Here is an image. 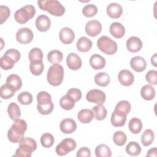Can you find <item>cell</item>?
<instances>
[{
  "label": "cell",
  "mask_w": 157,
  "mask_h": 157,
  "mask_svg": "<svg viewBox=\"0 0 157 157\" xmlns=\"http://www.w3.org/2000/svg\"><path fill=\"white\" fill-rule=\"evenodd\" d=\"M27 129V124L23 119H17L11 126L7 132V138L12 143H20L24 138Z\"/></svg>",
  "instance_id": "1"
},
{
  "label": "cell",
  "mask_w": 157,
  "mask_h": 157,
  "mask_svg": "<svg viewBox=\"0 0 157 157\" xmlns=\"http://www.w3.org/2000/svg\"><path fill=\"white\" fill-rule=\"evenodd\" d=\"M110 34L117 39H120L123 37L125 33V28L124 26L119 22L112 23L109 28Z\"/></svg>",
  "instance_id": "21"
},
{
  "label": "cell",
  "mask_w": 157,
  "mask_h": 157,
  "mask_svg": "<svg viewBox=\"0 0 157 157\" xmlns=\"http://www.w3.org/2000/svg\"><path fill=\"white\" fill-rule=\"evenodd\" d=\"M6 83L12 86L17 91L19 90L22 86L21 78L17 74H11L6 79Z\"/></svg>",
  "instance_id": "24"
},
{
  "label": "cell",
  "mask_w": 157,
  "mask_h": 157,
  "mask_svg": "<svg viewBox=\"0 0 157 157\" xmlns=\"http://www.w3.org/2000/svg\"><path fill=\"white\" fill-rule=\"evenodd\" d=\"M92 110L93 112L95 118L97 120L101 121L104 120L107 116V110L105 107L102 105H98L93 107Z\"/></svg>",
  "instance_id": "32"
},
{
  "label": "cell",
  "mask_w": 157,
  "mask_h": 157,
  "mask_svg": "<svg viewBox=\"0 0 157 157\" xmlns=\"http://www.w3.org/2000/svg\"><path fill=\"white\" fill-rule=\"evenodd\" d=\"M107 15L112 18H118L123 13V9L120 4L113 2L109 4L106 8Z\"/></svg>",
  "instance_id": "17"
},
{
  "label": "cell",
  "mask_w": 157,
  "mask_h": 157,
  "mask_svg": "<svg viewBox=\"0 0 157 157\" xmlns=\"http://www.w3.org/2000/svg\"><path fill=\"white\" fill-rule=\"evenodd\" d=\"M67 94L71 97L75 102L78 101L82 98V92L78 88H73L69 89L67 92Z\"/></svg>",
  "instance_id": "47"
},
{
  "label": "cell",
  "mask_w": 157,
  "mask_h": 157,
  "mask_svg": "<svg viewBox=\"0 0 157 157\" xmlns=\"http://www.w3.org/2000/svg\"><path fill=\"white\" fill-rule=\"evenodd\" d=\"M90 64L94 70L101 69L105 66V59L100 55L94 54L90 58Z\"/></svg>",
  "instance_id": "19"
},
{
  "label": "cell",
  "mask_w": 157,
  "mask_h": 157,
  "mask_svg": "<svg viewBox=\"0 0 157 157\" xmlns=\"http://www.w3.org/2000/svg\"><path fill=\"white\" fill-rule=\"evenodd\" d=\"M129 131L133 134L139 133L142 129V123L137 118H132L130 120L128 124Z\"/></svg>",
  "instance_id": "30"
},
{
  "label": "cell",
  "mask_w": 157,
  "mask_h": 157,
  "mask_svg": "<svg viewBox=\"0 0 157 157\" xmlns=\"http://www.w3.org/2000/svg\"><path fill=\"white\" fill-rule=\"evenodd\" d=\"M130 66L132 69L138 72L144 71L147 67V63L145 59L141 56L133 57L130 61Z\"/></svg>",
  "instance_id": "18"
},
{
  "label": "cell",
  "mask_w": 157,
  "mask_h": 157,
  "mask_svg": "<svg viewBox=\"0 0 157 157\" xmlns=\"http://www.w3.org/2000/svg\"><path fill=\"white\" fill-rule=\"evenodd\" d=\"M92 45L93 44L91 40L86 37H80L76 44L77 50L81 52H88L91 49Z\"/></svg>",
  "instance_id": "23"
},
{
  "label": "cell",
  "mask_w": 157,
  "mask_h": 157,
  "mask_svg": "<svg viewBox=\"0 0 157 157\" xmlns=\"http://www.w3.org/2000/svg\"><path fill=\"white\" fill-rule=\"evenodd\" d=\"M36 26L37 29L41 32H45L49 29L51 21L48 17L45 15H40L36 20Z\"/></svg>",
  "instance_id": "16"
},
{
  "label": "cell",
  "mask_w": 157,
  "mask_h": 157,
  "mask_svg": "<svg viewBox=\"0 0 157 157\" xmlns=\"http://www.w3.org/2000/svg\"><path fill=\"white\" fill-rule=\"evenodd\" d=\"M37 148L36 140L31 137H25L20 142L18 148L16 150L13 156L15 157H30L32 153Z\"/></svg>",
  "instance_id": "3"
},
{
  "label": "cell",
  "mask_w": 157,
  "mask_h": 157,
  "mask_svg": "<svg viewBox=\"0 0 157 157\" xmlns=\"http://www.w3.org/2000/svg\"><path fill=\"white\" fill-rule=\"evenodd\" d=\"M60 130L64 134H71L77 129V124L72 118H65L59 124Z\"/></svg>",
  "instance_id": "14"
},
{
  "label": "cell",
  "mask_w": 157,
  "mask_h": 157,
  "mask_svg": "<svg viewBox=\"0 0 157 157\" xmlns=\"http://www.w3.org/2000/svg\"><path fill=\"white\" fill-rule=\"evenodd\" d=\"M109 75L104 72H99L94 76V82L100 86H106L110 83Z\"/></svg>",
  "instance_id": "26"
},
{
  "label": "cell",
  "mask_w": 157,
  "mask_h": 157,
  "mask_svg": "<svg viewBox=\"0 0 157 157\" xmlns=\"http://www.w3.org/2000/svg\"><path fill=\"white\" fill-rule=\"evenodd\" d=\"M66 64L70 69L77 71L81 67L82 62L78 55L75 53H71L67 56Z\"/></svg>",
  "instance_id": "12"
},
{
  "label": "cell",
  "mask_w": 157,
  "mask_h": 157,
  "mask_svg": "<svg viewBox=\"0 0 157 157\" xmlns=\"http://www.w3.org/2000/svg\"><path fill=\"white\" fill-rule=\"evenodd\" d=\"M76 156L77 157H81V156L90 157L91 156V151L88 147H82L77 151Z\"/></svg>",
  "instance_id": "50"
},
{
  "label": "cell",
  "mask_w": 157,
  "mask_h": 157,
  "mask_svg": "<svg viewBox=\"0 0 157 157\" xmlns=\"http://www.w3.org/2000/svg\"><path fill=\"white\" fill-rule=\"evenodd\" d=\"M142 40L136 36L130 37L126 41V47L129 52L135 53L139 52L142 47Z\"/></svg>",
  "instance_id": "15"
},
{
  "label": "cell",
  "mask_w": 157,
  "mask_h": 157,
  "mask_svg": "<svg viewBox=\"0 0 157 157\" xmlns=\"http://www.w3.org/2000/svg\"><path fill=\"white\" fill-rule=\"evenodd\" d=\"M155 88L151 85H145L140 90V94L142 98L147 101L152 100L155 96Z\"/></svg>",
  "instance_id": "25"
},
{
  "label": "cell",
  "mask_w": 157,
  "mask_h": 157,
  "mask_svg": "<svg viewBox=\"0 0 157 157\" xmlns=\"http://www.w3.org/2000/svg\"><path fill=\"white\" fill-rule=\"evenodd\" d=\"M43 53L39 48H33L29 52V59L30 62L40 61L43 59Z\"/></svg>",
  "instance_id": "38"
},
{
  "label": "cell",
  "mask_w": 157,
  "mask_h": 157,
  "mask_svg": "<svg viewBox=\"0 0 157 157\" xmlns=\"http://www.w3.org/2000/svg\"><path fill=\"white\" fill-rule=\"evenodd\" d=\"M119 82L123 86H128L131 85L134 80L133 74L129 70L123 69L120 71L118 75Z\"/></svg>",
  "instance_id": "11"
},
{
  "label": "cell",
  "mask_w": 157,
  "mask_h": 157,
  "mask_svg": "<svg viewBox=\"0 0 157 157\" xmlns=\"http://www.w3.org/2000/svg\"><path fill=\"white\" fill-rule=\"evenodd\" d=\"M39 8L52 15L61 17L65 12V8L56 0H43L37 1Z\"/></svg>",
  "instance_id": "2"
},
{
  "label": "cell",
  "mask_w": 157,
  "mask_h": 157,
  "mask_svg": "<svg viewBox=\"0 0 157 157\" xmlns=\"http://www.w3.org/2000/svg\"><path fill=\"white\" fill-rule=\"evenodd\" d=\"M113 140L117 145L123 146L126 142L127 137L124 132L121 131H116L113 136Z\"/></svg>",
  "instance_id": "39"
},
{
  "label": "cell",
  "mask_w": 157,
  "mask_h": 157,
  "mask_svg": "<svg viewBox=\"0 0 157 157\" xmlns=\"http://www.w3.org/2000/svg\"><path fill=\"white\" fill-rule=\"evenodd\" d=\"M157 155V150L156 148H153L150 149L147 153V156H155L156 157Z\"/></svg>",
  "instance_id": "51"
},
{
  "label": "cell",
  "mask_w": 157,
  "mask_h": 157,
  "mask_svg": "<svg viewBox=\"0 0 157 157\" xmlns=\"http://www.w3.org/2000/svg\"><path fill=\"white\" fill-rule=\"evenodd\" d=\"M98 12L97 7L93 4H87L82 9V13L86 17H94Z\"/></svg>",
  "instance_id": "44"
},
{
  "label": "cell",
  "mask_w": 157,
  "mask_h": 157,
  "mask_svg": "<svg viewBox=\"0 0 157 157\" xmlns=\"http://www.w3.org/2000/svg\"><path fill=\"white\" fill-rule=\"evenodd\" d=\"M97 46L101 52L108 55L115 54L118 49L117 43L106 36H103L98 40Z\"/></svg>",
  "instance_id": "6"
},
{
  "label": "cell",
  "mask_w": 157,
  "mask_h": 157,
  "mask_svg": "<svg viewBox=\"0 0 157 157\" xmlns=\"http://www.w3.org/2000/svg\"><path fill=\"white\" fill-rule=\"evenodd\" d=\"M94 117L93 112L90 109H82L77 114V118L82 123H89Z\"/></svg>",
  "instance_id": "22"
},
{
  "label": "cell",
  "mask_w": 157,
  "mask_h": 157,
  "mask_svg": "<svg viewBox=\"0 0 157 157\" xmlns=\"http://www.w3.org/2000/svg\"><path fill=\"white\" fill-rule=\"evenodd\" d=\"M0 13H1V24H3L10 16V11L8 7L5 6H0Z\"/></svg>",
  "instance_id": "49"
},
{
  "label": "cell",
  "mask_w": 157,
  "mask_h": 157,
  "mask_svg": "<svg viewBox=\"0 0 157 157\" xmlns=\"http://www.w3.org/2000/svg\"><path fill=\"white\" fill-rule=\"evenodd\" d=\"M7 112L11 120L15 121L21 116V112L19 106L15 102H11L8 105Z\"/></svg>",
  "instance_id": "27"
},
{
  "label": "cell",
  "mask_w": 157,
  "mask_h": 157,
  "mask_svg": "<svg viewBox=\"0 0 157 157\" xmlns=\"http://www.w3.org/2000/svg\"><path fill=\"white\" fill-rule=\"evenodd\" d=\"M37 101L39 105H46L51 103L52 97L50 94L47 91H42L39 92L37 95Z\"/></svg>",
  "instance_id": "40"
},
{
  "label": "cell",
  "mask_w": 157,
  "mask_h": 157,
  "mask_svg": "<svg viewBox=\"0 0 157 157\" xmlns=\"http://www.w3.org/2000/svg\"><path fill=\"white\" fill-rule=\"evenodd\" d=\"M75 141L71 138H66L57 145L55 151L57 155L64 156L76 148Z\"/></svg>",
  "instance_id": "7"
},
{
  "label": "cell",
  "mask_w": 157,
  "mask_h": 157,
  "mask_svg": "<svg viewBox=\"0 0 157 157\" xmlns=\"http://www.w3.org/2000/svg\"><path fill=\"white\" fill-rule=\"evenodd\" d=\"M55 142L54 137L50 133H44L40 137V143L45 148L51 147Z\"/></svg>",
  "instance_id": "41"
},
{
  "label": "cell",
  "mask_w": 157,
  "mask_h": 157,
  "mask_svg": "<svg viewBox=\"0 0 157 157\" xmlns=\"http://www.w3.org/2000/svg\"><path fill=\"white\" fill-rule=\"evenodd\" d=\"M126 151L130 156H136L140 153L141 147L137 142L132 141L129 142V144L126 145Z\"/></svg>",
  "instance_id": "31"
},
{
  "label": "cell",
  "mask_w": 157,
  "mask_h": 157,
  "mask_svg": "<svg viewBox=\"0 0 157 157\" xmlns=\"http://www.w3.org/2000/svg\"><path fill=\"white\" fill-rule=\"evenodd\" d=\"M151 63L154 66H156V53H155L151 58Z\"/></svg>",
  "instance_id": "52"
},
{
  "label": "cell",
  "mask_w": 157,
  "mask_h": 157,
  "mask_svg": "<svg viewBox=\"0 0 157 157\" xmlns=\"http://www.w3.org/2000/svg\"><path fill=\"white\" fill-rule=\"evenodd\" d=\"M64 78L63 67L59 64L52 65L47 72V79L49 84L52 86H58L61 85Z\"/></svg>",
  "instance_id": "4"
},
{
  "label": "cell",
  "mask_w": 157,
  "mask_h": 157,
  "mask_svg": "<svg viewBox=\"0 0 157 157\" xmlns=\"http://www.w3.org/2000/svg\"><path fill=\"white\" fill-rule=\"evenodd\" d=\"M131 109V105L130 103L125 100L120 101L115 107V110L118 111L124 115H128Z\"/></svg>",
  "instance_id": "37"
},
{
  "label": "cell",
  "mask_w": 157,
  "mask_h": 157,
  "mask_svg": "<svg viewBox=\"0 0 157 157\" xmlns=\"http://www.w3.org/2000/svg\"><path fill=\"white\" fill-rule=\"evenodd\" d=\"M15 64V62L6 55H4L1 58L0 66L3 70L7 71V70L11 69L13 67Z\"/></svg>",
  "instance_id": "43"
},
{
  "label": "cell",
  "mask_w": 157,
  "mask_h": 157,
  "mask_svg": "<svg viewBox=\"0 0 157 157\" xmlns=\"http://www.w3.org/2000/svg\"><path fill=\"white\" fill-rule=\"evenodd\" d=\"M59 39L64 44H71L75 38L74 32L72 29L67 27L63 28L59 34Z\"/></svg>",
  "instance_id": "13"
},
{
  "label": "cell",
  "mask_w": 157,
  "mask_h": 157,
  "mask_svg": "<svg viewBox=\"0 0 157 157\" xmlns=\"http://www.w3.org/2000/svg\"><path fill=\"white\" fill-rule=\"evenodd\" d=\"M95 155L97 157H110L112 155V152L107 145L100 144L95 148Z\"/></svg>",
  "instance_id": "34"
},
{
  "label": "cell",
  "mask_w": 157,
  "mask_h": 157,
  "mask_svg": "<svg viewBox=\"0 0 157 157\" xmlns=\"http://www.w3.org/2000/svg\"><path fill=\"white\" fill-rule=\"evenodd\" d=\"M102 31V25L98 20H91L87 22L85 26L86 33L91 36L95 37L101 33Z\"/></svg>",
  "instance_id": "10"
},
{
  "label": "cell",
  "mask_w": 157,
  "mask_h": 157,
  "mask_svg": "<svg viewBox=\"0 0 157 157\" xmlns=\"http://www.w3.org/2000/svg\"><path fill=\"white\" fill-rule=\"evenodd\" d=\"M146 80L150 84L156 85L157 83V71L156 70L149 71L145 75Z\"/></svg>",
  "instance_id": "48"
},
{
  "label": "cell",
  "mask_w": 157,
  "mask_h": 157,
  "mask_svg": "<svg viewBox=\"0 0 157 157\" xmlns=\"http://www.w3.org/2000/svg\"><path fill=\"white\" fill-rule=\"evenodd\" d=\"M105 94L102 91L97 89L90 90L86 95V99L88 102L98 105H102L105 101Z\"/></svg>",
  "instance_id": "8"
},
{
  "label": "cell",
  "mask_w": 157,
  "mask_h": 157,
  "mask_svg": "<svg viewBox=\"0 0 157 157\" xmlns=\"http://www.w3.org/2000/svg\"><path fill=\"white\" fill-rule=\"evenodd\" d=\"M126 115L114 110L111 116V123L115 127L123 126L126 121Z\"/></svg>",
  "instance_id": "20"
},
{
  "label": "cell",
  "mask_w": 157,
  "mask_h": 157,
  "mask_svg": "<svg viewBox=\"0 0 157 157\" xmlns=\"http://www.w3.org/2000/svg\"><path fill=\"white\" fill-rule=\"evenodd\" d=\"M155 138L153 131L150 129H146L141 136V142L145 147L149 146L152 144Z\"/></svg>",
  "instance_id": "33"
},
{
  "label": "cell",
  "mask_w": 157,
  "mask_h": 157,
  "mask_svg": "<svg viewBox=\"0 0 157 157\" xmlns=\"http://www.w3.org/2000/svg\"><path fill=\"white\" fill-rule=\"evenodd\" d=\"M37 109L38 112L42 115H49L52 113L54 109V105L53 102L46 105H37Z\"/></svg>",
  "instance_id": "45"
},
{
  "label": "cell",
  "mask_w": 157,
  "mask_h": 157,
  "mask_svg": "<svg viewBox=\"0 0 157 157\" xmlns=\"http://www.w3.org/2000/svg\"><path fill=\"white\" fill-rule=\"evenodd\" d=\"M18 101L22 105H29L32 103L33 98L32 94L28 91H23L18 96Z\"/></svg>",
  "instance_id": "42"
},
{
  "label": "cell",
  "mask_w": 157,
  "mask_h": 157,
  "mask_svg": "<svg viewBox=\"0 0 157 157\" xmlns=\"http://www.w3.org/2000/svg\"><path fill=\"white\" fill-rule=\"evenodd\" d=\"M75 102H76L67 94L63 96L59 100L60 106L63 109L66 110H69L72 109L75 106Z\"/></svg>",
  "instance_id": "28"
},
{
  "label": "cell",
  "mask_w": 157,
  "mask_h": 157,
  "mask_svg": "<svg viewBox=\"0 0 157 157\" xmlns=\"http://www.w3.org/2000/svg\"><path fill=\"white\" fill-rule=\"evenodd\" d=\"M36 13V9L33 5H26L17 10L14 14V18L20 24H25L33 18Z\"/></svg>",
  "instance_id": "5"
},
{
  "label": "cell",
  "mask_w": 157,
  "mask_h": 157,
  "mask_svg": "<svg viewBox=\"0 0 157 157\" xmlns=\"http://www.w3.org/2000/svg\"><path fill=\"white\" fill-rule=\"evenodd\" d=\"M4 55H6L9 58H10L15 63L18 62L20 60L21 57V54L20 52L14 48H11L6 51V53H4Z\"/></svg>",
  "instance_id": "46"
},
{
  "label": "cell",
  "mask_w": 157,
  "mask_h": 157,
  "mask_svg": "<svg viewBox=\"0 0 157 157\" xmlns=\"http://www.w3.org/2000/svg\"><path fill=\"white\" fill-rule=\"evenodd\" d=\"M63 58V55L61 52L57 50H53L50 51L47 55L48 61L53 64H58L61 63Z\"/></svg>",
  "instance_id": "29"
},
{
  "label": "cell",
  "mask_w": 157,
  "mask_h": 157,
  "mask_svg": "<svg viewBox=\"0 0 157 157\" xmlns=\"http://www.w3.org/2000/svg\"><path fill=\"white\" fill-rule=\"evenodd\" d=\"M34 37L33 31L28 28H23L18 30L16 33V40L21 44L30 43Z\"/></svg>",
  "instance_id": "9"
},
{
  "label": "cell",
  "mask_w": 157,
  "mask_h": 157,
  "mask_svg": "<svg viewBox=\"0 0 157 157\" xmlns=\"http://www.w3.org/2000/svg\"><path fill=\"white\" fill-rule=\"evenodd\" d=\"M15 89H13L12 86L7 84H4L1 86V90H0V95L1 98L4 99H8L12 98L15 93Z\"/></svg>",
  "instance_id": "35"
},
{
  "label": "cell",
  "mask_w": 157,
  "mask_h": 157,
  "mask_svg": "<svg viewBox=\"0 0 157 157\" xmlns=\"http://www.w3.org/2000/svg\"><path fill=\"white\" fill-rule=\"evenodd\" d=\"M30 71L32 74L34 75H40L44 69V66L42 61L30 62L29 65Z\"/></svg>",
  "instance_id": "36"
}]
</instances>
